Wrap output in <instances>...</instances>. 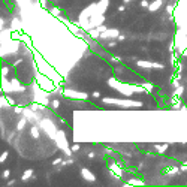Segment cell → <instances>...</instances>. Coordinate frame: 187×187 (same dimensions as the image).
<instances>
[{"instance_id":"1","label":"cell","mask_w":187,"mask_h":187,"mask_svg":"<svg viewBox=\"0 0 187 187\" xmlns=\"http://www.w3.org/2000/svg\"><path fill=\"white\" fill-rule=\"evenodd\" d=\"M103 102L106 103H118L123 106H141L139 102H132V100H115V99H103Z\"/></svg>"},{"instance_id":"2","label":"cell","mask_w":187,"mask_h":187,"mask_svg":"<svg viewBox=\"0 0 187 187\" xmlns=\"http://www.w3.org/2000/svg\"><path fill=\"white\" fill-rule=\"evenodd\" d=\"M65 96L72 97V99H87L88 97L87 93H78V91H74V90H65Z\"/></svg>"},{"instance_id":"3","label":"cell","mask_w":187,"mask_h":187,"mask_svg":"<svg viewBox=\"0 0 187 187\" xmlns=\"http://www.w3.org/2000/svg\"><path fill=\"white\" fill-rule=\"evenodd\" d=\"M118 30L117 29H108L105 32L100 33V39H114V37H118Z\"/></svg>"},{"instance_id":"4","label":"cell","mask_w":187,"mask_h":187,"mask_svg":"<svg viewBox=\"0 0 187 187\" xmlns=\"http://www.w3.org/2000/svg\"><path fill=\"white\" fill-rule=\"evenodd\" d=\"M81 175L84 177V180H85V181H90V183L96 181V175H94L93 172H90L87 168H82V169H81Z\"/></svg>"},{"instance_id":"5","label":"cell","mask_w":187,"mask_h":187,"mask_svg":"<svg viewBox=\"0 0 187 187\" xmlns=\"http://www.w3.org/2000/svg\"><path fill=\"white\" fill-rule=\"evenodd\" d=\"M162 5H163V0H154L153 3H150V5H148V11H150V12H156V11H157Z\"/></svg>"},{"instance_id":"6","label":"cell","mask_w":187,"mask_h":187,"mask_svg":"<svg viewBox=\"0 0 187 187\" xmlns=\"http://www.w3.org/2000/svg\"><path fill=\"white\" fill-rule=\"evenodd\" d=\"M27 120H29V118H27V117L24 115V117H23V118H21L20 121H18V124H17V130H23V129H24V127L27 126V123H29Z\"/></svg>"},{"instance_id":"7","label":"cell","mask_w":187,"mask_h":187,"mask_svg":"<svg viewBox=\"0 0 187 187\" xmlns=\"http://www.w3.org/2000/svg\"><path fill=\"white\" fill-rule=\"evenodd\" d=\"M108 6H109V0H100V2H97V8L100 9V12H105Z\"/></svg>"},{"instance_id":"8","label":"cell","mask_w":187,"mask_h":187,"mask_svg":"<svg viewBox=\"0 0 187 187\" xmlns=\"http://www.w3.org/2000/svg\"><path fill=\"white\" fill-rule=\"evenodd\" d=\"M32 175H33V169H26L21 177V181H27L29 178H32Z\"/></svg>"},{"instance_id":"9","label":"cell","mask_w":187,"mask_h":187,"mask_svg":"<svg viewBox=\"0 0 187 187\" xmlns=\"http://www.w3.org/2000/svg\"><path fill=\"white\" fill-rule=\"evenodd\" d=\"M39 127H40V126H39ZM39 127H37V126H33V127H32V130H30V132H32V138L37 139V138L40 136V130H39Z\"/></svg>"},{"instance_id":"10","label":"cell","mask_w":187,"mask_h":187,"mask_svg":"<svg viewBox=\"0 0 187 187\" xmlns=\"http://www.w3.org/2000/svg\"><path fill=\"white\" fill-rule=\"evenodd\" d=\"M136 65L138 66H141V68H153V63L151 62H145V60H139V62H136Z\"/></svg>"},{"instance_id":"11","label":"cell","mask_w":187,"mask_h":187,"mask_svg":"<svg viewBox=\"0 0 187 187\" xmlns=\"http://www.w3.org/2000/svg\"><path fill=\"white\" fill-rule=\"evenodd\" d=\"M168 148H169V145H168V144H163V145H156V150H157L159 153H165Z\"/></svg>"},{"instance_id":"12","label":"cell","mask_w":187,"mask_h":187,"mask_svg":"<svg viewBox=\"0 0 187 187\" xmlns=\"http://www.w3.org/2000/svg\"><path fill=\"white\" fill-rule=\"evenodd\" d=\"M59 106H60V102H59L57 99H54V100L51 102V108H52V109H57Z\"/></svg>"},{"instance_id":"13","label":"cell","mask_w":187,"mask_h":187,"mask_svg":"<svg viewBox=\"0 0 187 187\" xmlns=\"http://www.w3.org/2000/svg\"><path fill=\"white\" fill-rule=\"evenodd\" d=\"M6 159H8V151H5V153H2V157H0V162L3 163V162H5Z\"/></svg>"},{"instance_id":"14","label":"cell","mask_w":187,"mask_h":187,"mask_svg":"<svg viewBox=\"0 0 187 187\" xmlns=\"http://www.w3.org/2000/svg\"><path fill=\"white\" fill-rule=\"evenodd\" d=\"M51 14H52V15H55V17H57V15H60V11H59V9H57V8H52V9H51Z\"/></svg>"},{"instance_id":"15","label":"cell","mask_w":187,"mask_h":187,"mask_svg":"<svg viewBox=\"0 0 187 187\" xmlns=\"http://www.w3.org/2000/svg\"><path fill=\"white\" fill-rule=\"evenodd\" d=\"M9 175H11V172H9L8 169H6V171H3V174H2V177H3V178H8Z\"/></svg>"},{"instance_id":"16","label":"cell","mask_w":187,"mask_h":187,"mask_svg":"<svg viewBox=\"0 0 187 187\" xmlns=\"http://www.w3.org/2000/svg\"><path fill=\"white\" fill-rule=\"evenodd\" d=\"M79 148H81V147H79V145H78V144H75V145H72V147H71V150H72V151H79Z\"/></svg>"},{"instance_id":"17","label":"cell","mask_w":187,"mask_h":187,"mask_svg":"<svg viewBox=\"0 0 187 187\" xmlns=\"http://www.w3.org/2000/svg\"><path fill=\"white\" fill-rule=\"evenodd\" d=\"M172 11H174V6H172V5H169V6H166V12H168V14H171Z\"/></svg>"},{"instance_id":"18","label":"cell","mask_w":187,"mask_h":187,"mask_svg":"<svg viewBox=\"0 0 187 187\" xmlns=\"http://www.w3.org/2000/svg\"><path fill=\"white\" fill-rule=\"evenodd\" d=\"M153 68H157V69H163V65H160V63H153Z\"/></svg>"},{"instance_id":"19","label":"cell","mask_w":187,"mask_h":187,"mask_svg":"<svg viewBox=\"0 0 187 187\" xmlns=\"http://www.w3.org/2000/svg\"><path fill=\"white\" fill-rule=\"evenodd\" d=\"M148 2H147V0H142V2H141V6H144V8H148Z\"/></svg>"},{"instance_id":"20","label":"cell","mask_w":187,"mask_h":187,"mask_svg":"<svg viewBox=\"0 0 187 187\" xmlns=\"http://www.w3.org/2000/svg\"><path fill=\"white\" fill-rule=\"evenodd\" d=\"M60 162H62V157H57V159L52 162V165H57V163H60Z\"/></svg>"},{"instance_id":"21","label":"cell","mask_w":187,"mask_h":187,"mask_svg":"<svg viewBox=\"0 0 187 187\" xmlns=\"http://www.w3.org/2000/svg\"><path fill=\"white\" fill-rule=\"evenodd\" d=\"M93 97H100V93H99V91H94V93H93Z\"/></svg>"},{"instance_id":"22","label":"cell","mask_w":187,"mask_h":187,"mask_svg":"<svg viewBox=\"0 0 187 187\" xmlns=\"http://www.w3.org/2000/svg\"><path fill=\"white\" fill-rule=\"evenodd\" d=\"M124 39H126V37L123 36V35H118V40H124Z\"/></svg>"},{"instance_id":"23","label":"cell","mask_w":187,"mask_h":187,"mask_svg":"<svg viewBox=\"0 0 187 187\" xmlns=\"http://www.w3.org/2000/svg\"><path fill=\"white\" fill-rule=\"evenodd\" d=\"M94 157V153H88V159H93Z\"/></svg>"},{"instance_id":"24","label":"cell","mask_w":187,"mask_h":187,"mask_svg":"<svg viewBox=\"0 0 187 187\" xmlns=\"http://www.w3.org/2000/svg\"><path fill=\"white\" fill-rule=\"evenodd\" d=\"M12 184H15V180H11V181L8 183V186H12Z\"/></svg>"},{"instance_id":"25","label":"cell","mask_w":187,"mask_h":187,"mask_svg":"<svg viewBox=\"0 0 187 187\" xmlns=\"http://www.w3.org/2000/svg\"><path fill=\"white\" fill-rule=\"evenodd\" d=\"M130 2H132V0H123V3H124V5H126V3H130Z\"/></svg>"}]
</instances>
